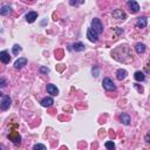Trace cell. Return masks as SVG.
Segmentation results:
<instances>
[{"instance_id":"4316f807","label":"cell","mask_w":150,"mask_h":150,"mask_svg":"<svg viewBox=\"0 0 150 150\" xmlns=\"http://www.w3.org/2000/svg\"><path fill=\"white\" fill-rule=\"evenodd\" d=\"M93 75H94L95 77H96V76H99V68H96L95 71L93 69Z\"/></svg>"},{"instance_id":"8992f818","label":"cell","mask_w":150,"mask_h":150,"mask_svg":"<svg viewBox=\"0 0 150 150\" xmlns=\"http://www.w3.org/2000/svg\"><path fill=\"white\" fill-rule=\"evenodd\" d=\"M27 65V59L26 57H19L14 62V68L15 69H21Z\"/></svg>"},{"instance_id":"484cf974","label":"cell","mask_w":150,"mask_h":150,"mask_svg":"<svg viewBox=\"0 0 150 150\" xmlns=\"http://www.w3.org/2000/svg\"><path fill=\"white\" fill-rule=\"evenodd\" d=\"M134 87H135V88L137 89V91H138L140 93H143V88H142V87H140V86H138L137 83H134Z\"/></svg>"},{"instance_id":"e0dca14e","label":"cell","mask_w":150,"mask_h":150,"mask_svg":"<svg viewBox=\"0 0 150 150\" xmlns=\"http://www.w3.org/2000/svg\"><path fill=\"white\" fill-rule=\"evenodd\" d=\"M145 49H147V46H145L144 44L138 42V44L135 45V50H136L137 54H143V53L145 52Z\"/></svg>"},{"instance_id":"8fae6325","label":"cell","mask_w":150,"mask_h":150,"mask_svg":"<svg viewBox=\"0 0 150 150\" xmlns=\"http://www.w3.org/2000/svg\"><path fill=\"white\" fill-rule=\"evenodd\" d=\"M47 92H48V94H50L52 96L59 95V89L56 88V86H54V84H52V83L47 84Z\"/></svg>"},{"instance_id":"277c9868","label":"cell","mask_w":150,"mask_h":150,"mask_svg":"<svg viewBox=\"0 0 150 150\" xmlns=\"http://www.w3.org/2000/svg\"><path fill=\"white\" fill-rule=\"evenodd\" d=\"M87 38L89 39V41H92V42H97V41H99V35L93 31L92 28H88V31H87Z\"/></svg>"},{"instance_id":"ffe728a7","label":"cell","mask_w":150,"mask_h":150,"mask_svg":"<svg viewBox=\"0 0 150 150\" xmlns=\"http://www.w3.org/2000/svg\"><path fill=\"white\" fill-rule=\"evenodd\" d=\"M21 50H22V48H21V46H20V45H18V44H15V45L12 47V52H13V54H14V55H18Z\"/></svg>"},{"instance_id":"603a6c76","label":"cell","mask_w":150,"mask_h":150,"mask_svg":"<svg viewBox=\"0 0 150 150\" xmlns=\"http://www.w3.org/2000/svg\"><path fill=\"white\" fill-rule=\"evenodd\" d=\"M39 72H40L41 74H48V73H49V68H47V67H45V66H40V67H39Z\"/></svg>"},{"instance_id":"4fadbf2b","label":"cell","mask_w":150,"mask_h":150,"mask_svg":"<svg viewBox=\"0 0 150 150\" xmlns=\"http://www.w3.org/2000/svg\"><path fill=\"white\" fill-rule=\"evenodd\" d=\"M127 75H128V72L126 71V69H117V72H116V77H117V80H120V81H122V80H124L126 77H127Z\"/></svg>"},{"instance_id":"9a60e30c","label":"cell","mask_w":150,"mask_h":150,"mask_svg":"<svg viewBox=\"0 0 150 150\" xmlns=\"http://www.w3.org/2000/svg\"><path fill=\"white\" fill-rule=\"evenodd\" d=\"M72 49L75 52H83L86 49V46L82 42H75L72 45Z\"/></svg>"},{"instance_id":"f546056e","label":"cell","mask_w":150,"mask_h":150,"mask_svg":"<svg viewBox=\"0 0 150 150\" xmlns=\"http://www.w3.org/2000/svg\"><path fill=\"white\" fill-rule=\"evenodd\" d=\"M4 96V94H3V92H0V97H3Z\"/></svg>"},{"instance_id":"7a4b0ae2","label":"cell","mask_w":150,"mask_h":150,"mask_svg":"<svg viewBox=\"0 0 150 150\" xmlns=\"http://www.w3.org/2000/svg\"><path fill=\"white\" fill-rule=\"evenodd\" d=\"M102 86L103 88L106 89L107 92H110V91H115L116 89V84L114 83V81L109 77H104L103 81H102Z\"/></svg>"},{"instance_id":"6da1fadb","label":"cell","mask_w":150,"mask_h":150,"mask_svg":"<svg viewBox=\"0 0 150 150\" xmlns=\"http://www.w3.org/2000/svg\"><path fill=\"white\" fill-rule=\"evenodd\" d=\"M93 31L97 34V35H100V34H102L103 33V25H102V22H101V20L99 19V18H94L93 20H92V27H91Z\"/></svg>"},{"instance_id":"5bb4252c","label":"cell","mask_w":150,"mask_h":150,"mask_svg":"<svg viewBox=\"0 0 150 150\" xmlns=\"http://www.w3.org/2000/svg\"><path fill=\"white\" fill-rule=\"evenodd\" d=\"M12 13V7L10 5H4L1 8H0V14L6 17V15H10Z\"/></svg>"},{"instance_id":"cb8c5ba5","label":"cell","mask_w":150,"mask_h":150,"mask_svg":"<svg viewBox=\"0 0 150 150\" xmlns=\"http://www.w3.org/2000/svg\"><path fill=\"white\" fill-rule=\"evenodd\" d=\"M6 84H7L6 80H5L4 77H0V88H3V87H6Z\"/></svg>"},{"instance_id":"44dd1931","label":"cell","mask_w":150,"mask_h":150,"mask_svg":"<svg viewBox=\"0 0 150 150\" xmlns=\"http://www.w3.org/2000/svg\"><path fill=\"white\" fill-rule=\"evenodd\" d=\"M33 150H47V148H46V145H45V144L37 143V144H34V147H33Z\"/></svg>"},{"instance_id":"3957f363","label":"cell","mask_w":150,"mask_h":150,"mask_svg":"<svg viewBox=\"0 0 150 150\" xmlns=\"http://www.w3.org/2000/svg\"><path fill=\"white\" fill-rule=\"evenodd\" d=\"M11 103H12L11 97H10L8 95H4V96H3V100L0 101V109H1V110H7V109H10Z\"/></svg>"},{"instance_id":"52a82bcc","label":"cell","mask_w":150,"mask_h":150,"mask_svg":"<svg viewBox=\"0 0 150 150\" xmlns=\"http://www.w3.org/2000/svg\"><path fill=\"white\" fill-rule=\"evenodd\" d=\"M148 25V18L147 17H140L136 20V27L137 28H145Z\"/></svg>"},{"instance_id":"5b68a950","label":"cell","mask_w":150,"mask_h":150,"mask_svg":"<svg viewBox=\"0 0 150 150\" xmlns=\"http://www.w3.org/2000/svg\"><path fill=\"white\" fill-rule=\"evenodd\" d=\"M0 61H1L3 64H5V65L10 64V61H11V56H10V54H8L7 50L0 52Z\"/></svg>"},{"instance_id":"ac0fdd59","label":"cell","mask_w":150,"mask_h":150,"mask_svg":"<svg viewBox=\"0 0 150 150\" xmlns=\"http://www.w3.org/2000/svg\"><path fill=\"white\" fill-rule=\"evenodd\" d=\"M40 103H41L42 107H50V106H53L54 100H53V97H45V99L41 100Z\"/></svg>"},{"instance_id":"7c38bea8","label":"cell","mask_w":150,"mask_h":150,"mask_svg":"<svg viewBox=\"0 0 150 150\" xmlns=\"http://www.w3.org/2000/svg\"><path fill=\"white\" fill-rule=\"evenodd\" d=\"M120 120H121V122L124 126H129L130 124V116L127 113H122L121 115H120Z\"/></svg>"},{"instance_id":"d4e9b609","label":"cell","mask_w":150,"mask_h":150,"mask_svg":"<svg viewBox=\"0 0 150 150\" xmlns=\"http://www.w3.org/2000/svg\"><path fill=\"white\" fill-rule=\"evenodd\" d=\"M69 4H71L72 6H76V5H79V4H83V1H74V0H71Z\"/></svg>"},{"instance_id":"d6986e66","label":"cell","mask_w":150,"mask_h":150,"mask_svg":"<svg viewBox=\"0 0 150 150\" xmlns=\"http://www.w3.org/2000/svg\"><path fill=\"white\" fill-rule=\"evenodd\" d=\"M134 77H135V80H136V81H138V82H143V81L145 80V75H144V73H143V72H141V71L135 72Z\"/></svg>"},{"instance_id":"30bf717a","label":"cell","mask_w":150,"mask_h":150,"mask_svg":"<svg viewBox=\"0 0 150 150\" xmlns=\"http://www.w3.org/2000/svg\"><path fill=\"white\" fill-rule=\"evenodd\" d=\"M38 19V13L37 12H28L27 14H26V21L28 22V24H32V22H34L35 20Z\"/></svg>"},{"instance_id":"2e32d148","label":"cell","mask_w":150,"mask_h":150,"mask_svg":"<svg viewBox=\"0 0 150 150\" xmlns=\"http://www.w3.org/2000/svg\"><path fill=\"white\" fill-rule=\"evenodd\" d=\"M8 138H11L12 142L15 143V144H20L21 143V137H20V135L18 133H13V134L8 135Z\"/></svg>"},{"instance_id":"9c48e42d","label":"cell","mask_w":150,"mask_h":150,"mask_svg":"<svg viewBox=\"0 0 150 150\" xmlns=\"http://www.w3.org/2000/svg\"><path fill=\"white\" fill-rule=\"evenodd\" d=\"M128 6H129L131 13H137L140 11V5H138L137 1H135V0H130V1H128Z\"/></svg>"},{"instance_id":"ba28073f","label":"cell","mask_w":150,"mask_h":150,"mask_svg":"<svg viewBox=\"0 0 150 150\" xmlns=\"http://www.w3.org/2000/svg\"><path fill=\"white\" fill-rule=\"evenodd\" d=\"M113 18H115L117 20H124L127 18V15L122 10H115L113 12Z\"/></svg>"},{"instance_id":"4dcf8cb0","label":"cell","mask_w":150,"mask_h":150,"mask_svg":"<svg viewBox=\"0 0 150 150\" xmlns=\"http://www.w3.org/2000/svg\"><path fill=\"white\" fill-rule=\"evenodd\" d=\"M0 150H3V147L1 145H0Z\"/></svg>"},{"instance_id":"83f0119b","label":"cell","mask_w":150,"mask_h":150,"mask_svg":"<svg viewBox=\"0 0 150 150\" xmlns=\"http://www.w3.org/2000/svg\"><path fill=\"white\" fill-rule=\"evenodd\" d=\"M116 32H117V34H122V33H123V29L120 28V27H117V28H116Z\"/></svg>"},{"instance_id":"f1b7e54d","label":"cell","mask_w":150,"mask_h":150,"mask_svg":"<svg viewBox=\"0 0 150 150\" xmlns=\"http://www.w3.org/2000/svg\"><path fill=\"white\" fill-rule=\"evenodd\" d=\"M144 140H145V142H147V143H149V142H150V141H149V140H150V135H149V134H147V135H145V137H144Z\"/></svg>"},{"instance_id":"7402d4cb","label":"cell","mask_w":150,"mask_h":150,"mask_svg":"<svg viewBox=\"0 0 150 150\" xmlns=\"http://www.w3.org/2000/svg\"><path fill=\"white\" fill-rule=\"evenodd\" d=\"M106 148L108 149V150H115V143L113 142V141H108V142H106Z\"/></svg>"}]
</instances>
